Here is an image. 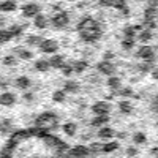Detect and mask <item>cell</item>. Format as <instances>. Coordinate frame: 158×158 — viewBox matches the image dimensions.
I'll return each instance as SVG.
<instances>
[{
  "label": "cell",
  "instance_id": "cell-7",
  "mask_svg": "<svg viewBox=\"0 0 158 158\" xmlns=\"http://www.w3.org/2000/svg\"><path fill=\"white\" fill-rule=\"evenodd\" d=\"M97 136L100 138V139H104V141H112V138L115 136V130L112 128V127H101V128H98V133H97Z\"/></svg>",
  "mask_w": 158,
  "mask_h": 158
},
{
  "label": "cell",
  "instance_id": "cell-19",
  "mask_svg": "<svg viewBox=\"0 0 158 158\" xmlns=\"http://www.w3.org/2000/svg\"><path fill=\"white\" fill-rule=\"evenodd\" d=\"M118 149V142L117 141H108V142H103L101 146V153H112Z\"/></svg>",
  "mask_w": 158,
  "mask_h": 158
},
{
  "label": "cell",
  "instance_id": "cell-4",
  "mask_svg": "<svg viewBox=\"0 0 158 158\" xmlns=\"http://www.w3.org/2000/svg\"><path fill=\"white\" fill-rule=\"evenodd\" d=\"M97 70L101 73V74H104V76H114L115 74V65H114V62H106V60H101V62H98L97 63Z\"/></svg>",
  "mask_w": 158,
  "mask_h": 158
},
{
  "label": "cell",
  "instance_id": "cell-16",
  "mask_svg": "<svg viewBox=\"0 0 158 158\" xmlns=\"http://www.w3.org/2000/svg\"><path fill=\"white\" fill-rule=\"evenodd\" d=\"M117 106H118V111H120L122 114H125V115L133 112V103H131L130 100H120Z\"/></svg>",
  "mask_w": 158,
  "mask_h": 158
},
{
  "label": "cell",
  "instance_id": "cell-24",
  "mask_svg": "<svg viewBox=\"0 0 158 158\" xmlns=\"http://www.w3.org/2000/svg\"><path fill=\"white\" fill-rule=\"evenodd\" d=\"M33 24H35V27H38V29H46L48 27V18L43 15V13H40L38 16L33 18Z\"/></svg>",
  "mask_w": 158,
  "mask_h": 158
},
{
  "label": "cell",
  "instance_id": "cell-15",
  "mask_svg": "<svg viewBox=\"0 0 158 158\" xmlns=\"http://www.w3.org/2000/svg\"><path fill=\"white\" fill-rule=\"evenodd\" d=\"M79 89H81L79 82L68 79V81H65V84H63V89H62V90L65 92V94H76V92H79Z\"/></svg>",
  "mask_w": 158,
  "mask_h": 158
},
{
  "label": "cell",
  "instance_id": "cell-18",
  "mask_svg": "<svg viewBox=\"0 0 158 158\" xmlns=\"http://www.w3.org/2000/svg\"><path fill=\"white\" fill-rule=\"evenodd\" d=\"M106 84H108V87L112 89V90H120V89H122V79L114 74V76H109V77H108Z\"/></svg>",
  "mask_w": 158,
  "mask_h": 158
},
{
  "label": "cell",
  "instance_id": "cell-5",
  "mask_svg": "<svg viewBox=\"0 0 158 158\" xmlns=\"http://www.w3.org/2000/svg\"><path fill=\"white\" fill-rule=\"evenodd\" d=\"M112 106L108 101H97L94 106H92V112L95 115H109Z\"/></svg>",
  "mask_w": 158,
  "mask_h": 158
},
{
  "label": "cell",
  "instance_id": "cell-35",
  "mask_svg": "<svg viewBox=\"0 0 158 158\" xmlns=\"http://www.w3.org/2000/svg\"><path fill=\"white\" fill-rule=\"evenodd\" d=\"M13 40V35H11V32L10 30H0V43H8V41H11Z\"/></svg>",
  "mask_w": 158,
  "mask_h": 158
},
{
  "label": "cell",
  "instance_id": "cell-44",
  "mask_svg": "<svg viewBox=\"0 0 158 158\" xmlns=\"http://www.w3.org/2000/svg\"><path fill=\"white\" fill-rule=\"evenodd\" d=\"M150 155H152V156H155V158H158V147H152Z\"/></svg>",
  "mask_w": 158,
  "mask_h": 158
},
{
  "label": "cell",
  "instance_id": "cell-25",
  "mask_svg": "<svg viewBox=\"0 0 158 158\" xmlns=\"http://www.w3.org/2000/svg\"><path fill=\"white\" fill-rule=\"evenodd\" d=\"M117 94L122 97V100H130V98H133V97H136V94H135V90L131 89V87H122L120 90H117Z\"/></svg>",
  "mask_w": 158,
  "mask_h": 158
},
{
  "label": "cell",
  "instance_id": "cell-42",
  "mask_svg": "<svg viewBox=\"0 0 158 158\" xmlns=\"http://www.w3.org/2000/svg\"><path fill=\"white\" fill-rule=\"evenodd\" d=\"M152 111L158 112V94L155 95V98H153V101H152Z\"/></svg>",
  "mask_w": 158,
  "mask_h": 158
},
{
  "label": "cell",
  "instance_id": "cell-11",
  "mask_svg": "<svg viewBox=\"0 0 158 158\" xmlns=\"http://www.w3.org/2000/svg\"><path fill=\"white\" fill-rule=\"evenodd\" d=\"M16 100H18V97L13 92H3V94H0V104L2 106H13L16 103Z\"/></svg>",
  "mask_w": 158,
  "mask_h": 158
},
{
  "label": "cell",
  "instance_id": "cell-8",
  "mask_svg": "<svg viewBox=\"0 0 158 158\" xmlns=\"http://www.w3.org/2000/svg\"><path fill=\"white\" fill-rule=\"evenodd\" d=\"M22 15L25 18H35L40 15V6L36 3H25L22 5Z\"/></svg>",
  "mask_w": 158,
  "mask_h": 158
},
{
  "label": "cell",
  "instance_id": "cell-21",
  "mask_svg": "<svg viewBox=\"0 0 158 158\" xmlns=\"http://www.w3.org/2000/svg\"><path fill=\"white\" fill-rule=\"evenodd\" d=\"M136 38L139 40L141 43L146 44V43H149L150 40L153 38V32H152V30H149V29H144V30H141V32L136 35Z\"/></svg>",
  "mask_w": 158,
  "mask_h": 158
},
{
  "label": "cell",
  "instance_id": "cell-12",
  "mask_svg": "<svg viewBox=\"0 0 158 158\" xmlns=\"http://www.w3.org/2000/svg\"><path fill=\"white\" fill-rule=\"evenodd\" d=\"M15 85L21 90H29L30 85H32V81H30L29 76H18L16 81H15Z\"/></svg>",
  "mask_w": 158,
  "mask_h": 158
},
{
  "label": "cell",
  "instance_id": "cell-26",
  "mask_svg": "<svg viewBox=\"0 0 158 158\" xmlns=\"http://www.w3.org/2000/svg\"><path fill=\"white\" fill-rule=\"evenodd\" d=\"M65 100H67V94L62 90V89H57L52 92V101H56V103H63Z\"/></svg>",
  "mask_w": 158,
  "mask_h": 158
},
{
  "label": "cell",
  "instance_id": "cell-39",
  "mask_svg": "<svg viewBox=\"0 0 158 158\" xmlns=\"http://www.w3.org/2000/svg\"><path fill=\"white\" fill-rule=\"evenodd\" d=\"M101 146H103V144H97V142L92 144V146L89 147L90 149V155L92 153H101Z\"/></svg>",
  "mask_w": 158,
  "mask_h": 158
},
{
  "label": "cell",
  "instance_id": "cell-2",
  "mask_svg": "<svg viewBox=\"0 0 158 158\" xmlns=\"http://www.w3.org/2000/svg\"><path fill=\"white\" fill-rule=\"evenodd\" d=\"M38 48L41 49L44 54H52L54 56V54H57V51H59V43L56 41L54 38H43Z\"/></svg>",
  "mask_w": 158,
  "mask_h": 158
},
{
  "label": "cell",
  "instance_id": "cell-36",
  "mask_svg": "<svg viewBox=\"0 0 158 158\" xmlns=\"http://www.w3.org/2000/svg\"><path fill=\"white\" fill-rule=\"evenodd\" d=\"M11 130V120H8V118H2L0 120V131H3V133H6V131Z\"/></svg>",
  "mask_w": 158,
  "mask_h": 158
},
{
  "label": "cell",
  "instance_id": "cell-28",
  "mask_svg": "<svg viewBox=\"0 0 158 158\" xmlns=\"http://www.w3.org/2000/svg\"><path fill=\"white\" fill-rule=\"evenodd\" d=\"M71 65H73V71H76V73H84L89 67V63L85 60H79V62H74Z\"/></svg>",
  "mask_w": 158,
  "mask_h": 158
},
{
  "label": "cell",
  "instance_id": "cell-14",
  "mask_svg": "<svg viewBox=\"0 0 158 158\" xmlns=\"http://www.w3.org/2000/svg\"><path fill=\"white\" fill-rule=\"evenodd\" d=\"M156 16H158V8L147 6L146 11H144V24H147V22H155Z\"/></svg>",
  "mask_w": 158,
  "mask_h": 158
},
{
  "label": "cell",
  "instance_id": "cell-10",
  "mask_svg": "<svg viewBox=\"0 0 158 158\" xmlns=\"http://www.w3.org/2000/svg\"><path fill=\"white\" fill-rule=\"evenodd\" d=\"M54 120H57V114H56V112H43L41 115L36 118L35 123L40 125V127H43V125H46V123H52Z\"/></svg>",
  "mask_w": 158,
  "mask_h": 158
},
{
  "label": "cell",
  "instance_id": "cell-33",
  "mask_svg": "<svg viewBox=\"0 0 158 158\" xmlns=\"http://www.w3.org/2000/svg\"><path fill=\"white\" fill-rule=\"evenodd\" d=\"M16 8H18V3L16 2H3V3H0V11H3V13L15 11Z\"/></svg>",
  "mask_w": 158,
  "mask_h": 158
},
{
  "label": "cell",
  "instance_id": "cell-41",
  "mask_svg": "<svg viewBox=\"0 0 158 158\" xmlns=\"http://www.w3.org/2000/svg\"><path fill=\"white\" fill-rule=\"evenodd\" d=\"M138 153H139V150H138L136 147H133V146L127 149V156H136Z\"/></svg>",
  "mask_w": 158,
  "mask_h": 158
},
{
  "label": "cell",
  "instance_id": "cell-45",
  "mask_svg": "<svg viewBox=\"0 0 158 158\" xmlns=\"http://www.w3.org/2000/svg\"><path fill=\"white\" fill-rule=\"evenodd\" d=\"M5 24V19H0V25H3Z\"/></svg>",
  "mask_w": 158,
  "mask_h": 158
},
{
  "label": "cell",
  "instance_id": "cell-27",
  "mask_svg": "<svg viewBox=\"0 0 158 158\" xmlns=\"http://www.w3.org/2000/svg\"><path fill=\"white\" fill-rule=\"evenodd\" d=\"M133 142L136 144V146H142V144L147 142V136L146 133H142V131H138V133L133 135Z\"/></svg>",
  "mask_w": 158,
  "mask_h": 158
},
{
  "label": "cell",
  "instance_id": "cell-22",
  "mask_svg": "<svg viewBox=\"0 0 158 158\" xmlns=\"http://www.w3.org/2000/svg\"><path fill=\"white\" fill-rule=\"evenodd\" d=\"M49 65L52 68H62L63 65H65V59H63V56H60V54H54L51 59H49Z\"/></svg>",
  "mask_w": 158,
  "mask_h": 158
},
{
  "label": "cell",
  "instance_id": "cell-6",
  "mask_svg": "<svg viewBox=\"0 0 158 158\" xmlns=\"http://www.w3.org/2000/svg\"><path fill=\"white\" fill-rule=\"evenodd\" d=\"M70 155L73 158H89L90 156V149L87 146H74L70 150Z\"/></svg>",
  "mask_w": 158,
  "mask_h": 158
},
{
  "label": "cell",
  "instance_id": "cell-9",
  "mask_svg": "<svg viewBox=\"0 0 158 158\" xmlns=\"http://www.w3.org/2000/svg\"><path fill=\"white\" fill-rule=\"evenodd\" d=\"M79 36H81V40L84 43H97L101 36V33L92 32V30H82V32H79Z\"/></svg>",
  "mask_w": 158,
  "mask_h": 158
},
{
  "label": "cell",
  "instance_id": "cell-1",
  "mask_svg": "<svg viewBox=\"0 0 158 158\" xmlns=\"http://www.w3.org/2000/svg\"><path fill=\"white\" fill-rule=\"evenodd\" d=\"M136 57L141 59L142 62H155L156 54H155V49H153L152 46H149V44H142V46L136 51Z\"/></svg>",
  "mask_w": 158,
  "mask_h": 158
},
{
  "label": "cell",
  "instance_id": "cell-29",
  "mask_svg": "<svg viewBox=\"0 0 158 158\" xmlns=\"http://www.w3.org/2000/svg\"><path fill=\"white\" fill-rule=\"evenodd\" d=\"M123 38H133V40H136V30H135V27L131 24H128V25H125L123 27Z\"/></svg>",
  "mask_w": 158,
  "mask_h": 158
},
{
  "label": "cell",
  "instance_id": "cell-32",
  "mask_svg": "<svg viewBox=\"0 0 158 158\" xmlns=\"http://www.w3.org/2000/svg\"><path fill=\"white\" fill-rule=\"evenodd\" d=\"M41 36H38V35H30L25 38V44L27 46H40V43H41Z\"/></svg>",
  "mask_w": 158,
  "mask_h": 158
},
{
  "label": "cell",
  "instance_id": "cell-37",
  "mask_svg": "<svg viewBox=\"0 0 158 158\" xmlns=\"http://www.w3.org/2000/svg\"><path fill=\"white\" fill-rule=\"evenodd\" d=\"M60 70H62L63 76H71V74L74 73V71H73V65H71V63H65Z\"/></svg>",
  "mask_w": 158,
  "mask_h": 158
},
{
  "label": "cell",
  "instance_id": "cell-3",
  "mask_svg": "<svg viewBox=\"0 0 158 158\" xmlns=\"http://www.w3.org/2000/svg\"><path fill=\"white\" fill-rule=\"evenodd\" d=\"M51 22H52V25H54L56 29L67 27L68 22H70V16H68V13H65V11H59V13H56V15L52 16Z\"/></svg>",
  "mask_w": 158,
  "mask_h": 158
},
{
  "label": "cell",
  "instance_id": "cell-23",
  "mask_svg": "<svg viewBox=\"0 0 158 158\" xmlns=\"http://www.w3.org/2000/svg\"><path fill=\"white\" fill-rule=\"evenodd\" d=\"M35 70L36 71H41V73H46L51 70V65H49V60L46 59H40L35 62Z\"/></svg>",
  "mask_w": 158,
  "mask_h": 158
},
{
  "label": "cell",
  "instance_id": "cell-38",
  "mask_svg": "<svg viewBox=\"0 0 158 158\" xmlns=\"http://www.w3.org/2000/svg\"><path fill=\"white\" fill-rule=\"evenodd\" d=\"M10 32H11L13 38H16V36H19V35L22 33V25H19V24H16V25H13V27L10 29Z\"/></svg>",
  "mask_w": 158,
  "mask_h": 158
},
{
  "label": "cell",
  "instance_id": "cell-13",
  "mask_svg": "<svg viewBox=\"0 0 158 158\" xmlns=\"http://www.w3.org/2000/svg\"><path fill=\"white\" fill-rule=\"evenodd\" d=\"M108 122H109V115H95L90 120V125L94 128H101V127H106Z\"/></svg>",
  "mask_w": 158,
  "mask_h": 158
},
{
  "label": "cell",
  "instance_id": "cell-31",
  "mask_svg": "<svg viewBox=\"0 0 158 158\" xmlns=\"http://www.w3.org/2000/svg\"><path fill=\"white\" fill-rule=\"evenodd\" d=\"M153 68H155L153 62H142V63L138 65V70H139L141 73H152Z\"/></svg>",
  "mask_w": 158,
  "mask_h": 158
},
{
  "label": "cell",
  "instance_id": "cell-20",
  "mask_svg": "<svg viewBox=\"0 0 158 158\" xmlns=\"http://www.w3.org/2000/svg\"><path fill=\"white\" fill-rule=\"evenodd\" d=\"M62 130H63V133L67 135V136H74L77 133V125L74 122H67V123H63L62 125Z\"/></svg>",
  "mask_w": 158,
  "mask_h": 158
},
{
  "label": "cell",
  "instance_id": "cell-34",
  "mask_svg": "<svg viewBox=\"0 0 158 158\" xmlns=\"http://www.w3.org/2000/svg\"><path fill=\"white\" fill-rule=\"evenodd\" d=\"M16 62H18V59H16V56H15V54L5 56V57H3V60H2V63H3V65H6V67H15Z\"/></svg>",
  "mask_w": 158,
  "mask_h": 158
},
{
  "label": "cell",
  "instance_id": "cell-17",
  "mask_svg": "<svg viewBox=\"0 0 158 158\" xmlns=\"http://www.w3.org/2000/svg\"><path fill=\"white\" fill-rule=\"evenodd\" d=\"M15 51V54H16V57H19V59H22V60H30L32 57H33V54H32V51H29L27 48H16V49H13Z\"/></svg>",
  "mask_w": 158,
  "mask_h": 158
},
{
  "label": "cell",
  "instance_id": "cell-43",
  "mask_svg": "<svg viewBox=\"0 0 158 158\" xmlns=\"http://www.w3.org/2000/svg\"><path fill=\"white\" fill-rule=\"evenodd\" d=\"M150 74H152V77H153V79H156V81H158V67H155V68L152 70V73H150Z\"/></svg>",
  "mask_w": 158,
  "mask_h": 158
},
{
  "label": "cell",
  "instance_id": "cell-40",
  "mask_svg": "<svg viewBox=\"0 0 158 158\" xmlns=\"http://www.w3.org/2000/svg\"><path fill=\"white\" fill-rule=\"evenodd\" d=\"M24 100L27 101V103H32V101L35 100V94H33V92H30V90H27V92L24 94Z\"/></svg>",
  "mask_w": 158,
  "mask_h": 158
},
{
  "label": "cell",
  "instance_id": "cell-30",
  "mask_svg": "<svg viewBox=\"0 0 158 158\" xmlns=\"http://www.w3.org/2000/svg\"><path fill=\"white\" fill-rule=\"evenodd\" d=\"M135 44H136V40H133V38H123L120 41V46L123 51H131L135 48Z\"/></svg>",
  "mask_w": 158,
  "mask_h": 158
}]
</instances>
